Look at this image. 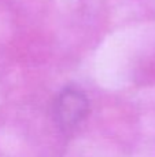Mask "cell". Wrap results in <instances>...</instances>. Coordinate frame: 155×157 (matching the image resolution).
Wrapping results in <instances>:
<instances>
[{"instance_id": "cell-1", "label": "cell", "mask_w": 155, "mask_h": 157, "mask_svg": "<svg viewBox=\"0 0 155 157\" xmlns=\"http://www.w3.org/2000/svg\"><path fill=\"white\" fill-rule=\"evenodd\" d=\"M89 101L82 91L67 87L58 94L54 105V114L58 125L63 130L74 128L87 117Z\"/></svg>"}]
</instances>
